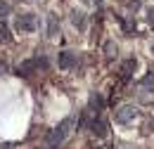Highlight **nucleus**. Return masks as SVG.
<instances>
[{"label": "nucleus", "mask_w": 154, "mask_h": 149, "mask_svg": "<svg viewBox=\"0 0 154 149\" xmlns=\"http://www.w3.org/2000/svg\"><path fill=\"white\" fill-rule=\"evenodd\" d=\"M50 66V62L45 59V57H33V59H24L19 66H17V76H31L33 71H38V69H48Z\"/></svg>", "instance_id": "f03ea898"}, {"label": "nucleus", "mask_w": 154, "mask_h": 149, "mask_svg": "<svg viewBox=\"0 0 154 149\" xmlns=\"http://www.w3.org/2000/svg\"><path fill=\"white\" fill-rule=\"evenodd\" d=\"M12 36H10V29L5 26V21H0V43H10Z\"/></svg>", "instance_id": "9b49d317"}, {"label": "nucleus", "mask_w": 154, "mask_h": 149, "mask_svg": "<svg viewBox=\"0 0 154 149\" xmlns=\"http://www.w3.org/2000/svg\"><path fill=\"white\" fill-rule=\"evenodd\" d=\"M5 71H7V64H5V62H0V76L5 74Z\"/></svg>", "instance_id": "f3484780"}, {"label": "nucleus", "mask_w": 154, "mask_h": 149, "mask_svg": "<svg viewBox=\"0 0 154 149\" xmlns=\"http://www.w3.org/2000/svg\"><path fill=\"white\" fill-rule=\"evenodd\" d=\"M14 29H17V31H26V33L38 31V17H36V14H21V17H17V21H14Z\"/></svg>", "instance_id": "7ed1b4c3"}, {"label": "nucleus", "mask_w": 154, "mask_h": 149, "mask_svg": "<svg viewBox=\"0 0 154 149\" xmlns=\"http://www.w3.org/2000/svg\"><path fill=\"white\" fill-rule=\"evenodd\" d=\"M147 21L154 26V7H152V10H147Z\"/></svg>", "instance_id": "2eb2a0df"}, {"label": "nucleus", "mask_w": 154, "mask_h": 149, "mask_svg": "<svg viewBox=\"0 0 154 149\" xmlns=\"http://www.w3.org/2000/svg\"><path fill=\"white\" fill-rule=\"evenodd\" d=\"M142 88H147V90H152V95H154V74H152V76H147V78L142 81Z\"/></svg>", "instance_id": "ddd939ff"}, {"label": "nucleus", "mask_w": 154, "mask_h": 149, "mask_svg": "<svg viewBox=\"0 0 154 149\" xmlns=\"http://www.w3.org/2000/svg\"><path fill=\"white\" fill-rule=\"evenodd\" d=\"M90 130L95 132L97 137H107V121H102V118H93V121H90Z\"/></svg>", "instance_id": "423d86ee"}, {"label": "nucleus", "mask_w": 154, "mask_h": 149, "mask_svg": "<svg viewBox=\"0 0 154 149\" xmlns=\"http://www.w3.org/2000/svg\"><path fill=\"white\" fill-rule=\"evenodd\" d=\"M116 123H121V126H128V123H133L135 118H137V109L131 107V104H126V107H121L119 111L114 114Z\"/></svg>", "instance_id": "20e7f679"}, {"label": "nucleus", "mask_w": 154, "mask_h": 149, "mask_svg": "<svg viewBox=\"0 0 154 149\" xmlns=\"http://www.w3.org/2000/svg\"><path fill=\"white\" fill-rule=\"evenodd\" d=\"M116 52H119V47H116L112 40H109V43H104V55H107V57H116Z\"/></svg>", "instance_id": "f8f14e48"}, {"label": "nucleus", "mask_w": 154, "mask_h": 149, "mask_svg": "<svg viewBox=\"0 0 154 149\" xmlns=\"http://www.w3.org/2000/svg\"><path fill=\"white\" fill-rule=\"evenodd\" d=\"M71 24L76 29H85V14L83 12H71Z\"/></svg>", "instance_id": "1a4fd4ad"}, {"label": "nucleus", "mask_w": 154, "mask_h": 149, "mask_svg": "<svg viewBox=\"0 0 154 149\" xmlns=\"http://www.w3.org/2000/svg\"><path fill=\"white\" fill-rule=\"evenodd\" d=\"M128 7H131V10H137V7H140V0H128Z\"/></svg>", "instance_id": "dca6fc26"}, {"label": "nucleus", "mask_w": 154, "mask_h": 149, "mask_svg": "<svg viewBox=\"0 0 154 149\" xmlns=\"http://www.w3.org/2000/svg\"><path fill=\"white\" fill-rule=\"evenodd\" d=\"M59 29V21H57V17L55 14H50L48 17V36H55V31Z\"/></svg>", "instance_id": "9d476101"}, {"label": "nucleus", "mask_w": 154, "mask_h": 149, "mask_svg": "<svg viewBox=\"0 0 154 149\" xmlns=\"http://www.w3.org/2000/svg\"><path fill=\"white\" fill-rule=\"evenodd\" d=\"M152 50H154V47H152Z\"/></svg>", "instance_id": "a211bd4d"}, {"label": "nucleus", "mask_w": 154, "mask_h": 149, "mask_svg": "<svg viewBox=\"0 0 154 149\" xmlns=\"http://www.w3.org/2000/svg\"><path fill=\"white\" fill-rule=\"evenodd\" d=\"M7 12H10V5H7L5 0H0V21L7 17Z\"/></svg>", "instance_id": "4468645a"}, {"label": "nucleus", "mask_w": 154, "mask_h": 149, "mask_svg": "<svg viewBox=\"0 0 154 149\" xmlns=\"http://www.w3.org/2000/svg\"><path fill=\"white\" fill-rule=\"evenodd\" d=\"M74 126H76V116H66V118H62L59 126L48 135V147H50V149H59V144L69 137V132H71Z\"/></svg>", "instance_id": "f257e3e1"}, {"label": "nucleus", "mask_w": 154, "mask_h": 149, "mask_svg": "<svg viewBox=\"0 0 154 149\" xmlns=\"http://www.w3.org/2000/svg\"><path fill=\"white\" fill-rule=\"evenodd\" d=\"M76 64V55L74 52H59V66L62 69H71Z\"/></svg>", "instance_id": "0eeeda50"}, {"label": "nucleus", "mask_w": 154, "mask_h": 149, "mask_svg": "<svg viewBox=\"0 0 154 149\" xmlns=\"http://www.w3.org/2000/svg\"><path fill=\"white\" fill-rule=\"evenodd\" d=\"M135 69H137V62H135V59H126V62H123V66H121V74H123V78L128 81V78L133 76Z\"/></svg>", "instance_id": "6e6552de"}, {"label": "nucleus", "mask_w": 154, "mask_h": 149, "mask_svg": "<svg viewBox=\"0 0 154 149\" xmlns=\"http://www.w3.org/2000/svg\"><path fill=\"white\" fill-rule=\"evenodd\" d=\"M88 109H90L93 114H100L102 109H104V99H102V95H100V93L90 95V99H88Z\"/></svg>", "instance_id": "39448f33"}]
</instances>
